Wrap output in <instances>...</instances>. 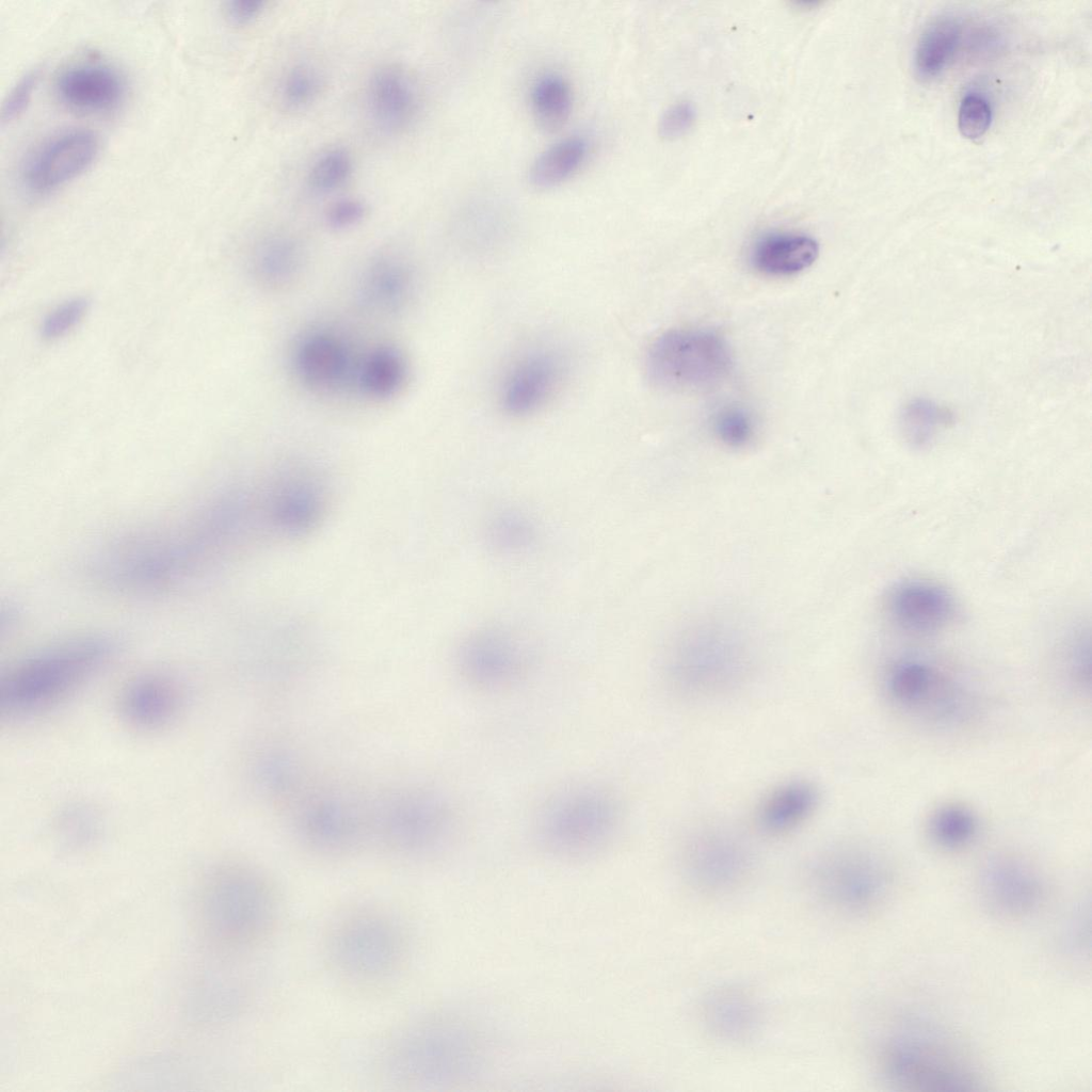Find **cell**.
<instances>
[{"label":"cell","instance_id":"6da1fadb","mask_svg":"<svg viewBox=\"0 0 1092 1092\" xmlns=\"http://www.w3.org/2000/svg\"><path fill=\"white\" fill-rule=\"evenodd\" d=\"M254 530L243 493L218 499L181 524L123 541L106 551L95 573L112 588L150 593L181 587L210 571Z\"/></svg>","mask_w":1092,"mask_h":1092},{"label":"cell","instance_id":"7a4b0ae2","mask_svg":"<svg viewBox=\"0 0 1092 1092\" xmlns=\"http://www.w3.org/2000/svg\"><path fill=\"white\" fill-rule=\"evenodd\" d=\"M114 649L110 639L84 637L26 658L1 677V713L17 718L57 705L99 671Z\"/></svg>","mask_w":1092,"mask_h":1092},{"label":"cell","instance_id":"3957f363","mask_svg":"<svg viewBox=\"0 0 1092 1092\" xmlns=\"http://www.w3.org/2000/svg\"><path fill=\"white\" fill-rule=\"evenodd\" d=\"M202 918L220 945L247 948L271 936L280 917V901L271 880L256 868L231 865L208 881L202 898Z\"/></svg>","mask_w":1092,"mask_h":1092},{"label":"cell","instance_id":"277c9868","mask_svg":"<svg viewBox=\"0 0 1092 1092\" xmlns=\"http://www.w3.org/2000/svg\"><path fill=\"white\" fill-rule=\"evenodd\" d=\"M751 671L746 643L734 631L710 625L681 636L667 664L672 689L692 700L725 695L741 687Z\"/></svg>","mask_w":1092,"mask_h":1092},{"label":"cell","instance_id":"5b68a950","mask_svg":"<svg viewBox=\"0 0 1092 1092\" xmlns=\"http://www.w3.org/2000/svg\"><path fill=\"white\" fill-rule=\"evenodd\" d=\"M879 1065L886 1081L899 1090L973 1091L983 1083L978 1067L961 1049L942 1035L918 1029L885 1041Z\"/></svg>","mask_w":1092,"mask_h":1092},{"label":"cell","instance_id":"8992f818","mask_svg":"<svg viewBox=\"0 0 1092 1092\" xmlns=\"http://www.w3.org/2000/svg\"><path fill=\"white\" fill-rule=\"evenodd\" d=\"M325 954L331 967L343 979L359 984L378 983L399 971L405 941L389 915L359 909L346 913L331 926Z\"/></svg>","mask_w":1092,"mask_h":1092},{"label":"cell","instance_id":"52a82bcc","mask_svg":"<svg viewBox=\"0 0 1092 1092\" xmlns=\"http://www.w3.org/2000/svg\"><path fill=\"white\" fill-rule=\"evenodd\" d=\"M468 1041L460 1025L445 1016L415 1021L388 1042L383 1066L400 1083L445 1081L465 1066Z\"/></svg>","mask_w":1092,"mask_h":1092},{"label":"cell","instance_id":"ba28073f","mask_svg":"<svg viewBox=\"0 0 1092 1092\" xmlns=\"http://www.w3.org/2000/svg\"><path fill=\"white\" fill-rule=\"evenodd\" d=\"M819 895L850 914L872 913L893 895L895 877L878 852L860 845H840L824 851L810 869Z\"/></svg>","mask_w":1092,"mask_h":1092},{"label":"cell","instance_id":"9c48e42d","mask_svg":"<svg viewBox=\"0 0 1092 1092\" xmlns=\"http://www.w3.org/2000/svg\"><path fill=\"white\" fill-rule=\"evenodd\" d=\"M645 365L649 380L659 387L704 389L729 374L733 354L725 338L713 331L672 330L652 343Z\"/></svg>","mask_w":1092,"mask_h":1092},{"label":"cell","instance_id":"30bf717a","mask_svg":"<svg viewBox=\"0 0 1092 1092\" xmlns=\"http://www.w3.org/2000/svg\"><path fill=\"white\" fill-rule=\"evenodd\" d=\"M621 809L615 798L597 788L574 789L556 797L541 813L537 831L547 847L565 854L598 848L614 832Z\"/></svg>","mask_w":1092,"mask_h":1092},{"label":"cell","instance_id":"8fae6325","mask_svg":"<svg viewBox=\"0 0 1092 1092\" xmlns=\"http://www.w3.org/2000/svg\"><path fill=\"white\" fill-rule=\"evenodd\" d=\"M753 852L745 838L720 822L694 826L684 838L680 863L687 879L707 893L728 892L750 873Z\"/></svg>","mask_w":1092,"mask_h":1092},{"label":"cell","instance_id":"7c38bea8","mask_svg":"<svg viewBox=\"0 0 1092 1092\" xmlns=\"http://www.w3.org/2000/svg\"><path fill=\"white\" fill-rule=\"evenodd\" d=\"M372 825L390 848L417 853L444 839L452 825V812L432 792L399 791L379 805Z\"/></svg>","mask_w":1092,"mask_h":1092},{"label":"cell","instance_id":"4fadbf2b","mask_svg":"<svg viewBox=\"0 0 1092 1092\" xmlns=\"http://www.w3.org/2000/svg\"><path fill=\"white\" fill-rule=\"evenodd\" d=\"M883 688L899 708L937 722L959 720L968 708L958 682L928 661L905 658L889 665Z\"/></svg>","mask_w":1092,"mask_h":1092},{"label":"cell","instance_id":"5bb4252c","mask_svg":"<svg viewBox=\"0 0 1092 1092\" xmlns=\"http://www.w3.org/2000/svg\"><path fill=\"white\" fill-rule=\"evenodd\" d=\"M98 152L99 139L92 130L58 131L26 154L18 172L20 183L31 193H49L80 176Z\"/></svg>","mask_w":1092,"mask_h":1092},{"label":"cell","instance_id":"9a60e30c","mask_svg":"<svg viewBox=\"0 0 1092 1092\" xmlns=\"http://www.w3.org/2000/svg\"><path fill=\"white\" fill-rule=\"evenodd\" d=\"M977 890L987 911L1008 920L1035 913L1046 894L1040 873L1027 862L1011 855L993 856L983 863L977 877Z\"/></svg>","mask_w":1092,"mask_h":1092},{"label":"cell","instance_id":"2e32d148","mask_svg":"<svg viewBox=\"0 0 1092 1092\" xmlns=\"http://www.w3.org/2000/svg\"><path fill=\"white\" fill-rule=\"evenodd\" d=\"M293 802L296 831L314 849L340 853L353 848L363 836V814L338 793L303 792Z\"/></svg>","mask_w":1092,"mask_h":1092},{"label":"cell","instance_id":"e0dca14e","mask_svg":"<svg viewBox=\"0 0 1092 1092\" xmlns=\"http://www.w3.org/2000/svg\"><path fill=\"white\" fill-rule=\"evenodd\" d=\"M565 370L564 357L556 350L541 348L521 355L500 383L499 403L503 412L512 416L536 412L559 388Z\"/></svg>","mask_w":1092,"mask_h":1092},{"label":"cell","instance_id":"ac0fdd59","mask_svg":"<svg viewBox=\"0 0 1092 1092\" xmlns=\"http://www.w3.org/2000/svg\"><path fill=\"white\" fill-rule=\"evenodd\" d=\"M528 663V653L509 631L489 628L470 636L461 646L462 674L479 687H501L518 678Z\"/></svg>","mask_w":1092,"mask_h":1092},{"label":"cell","instance_id":"d6986e66","mask_svg":"<svg viewBox=\"0 0 1092 1092\" xmlns=\"http://www.w3.org/2000/svg\"><path fill=\"white\" fill-rule=\"evenodd\" d=\"M887 608L900 628L918 635L944 628L957 610L953 596L945 588L925 580L898 584L889 594Z\"/></svg>","mask_w":1092,"mask_h":1092},{"label":"cell","instance_id":"ffe728a7","mask_svg":"<svg viewBox=\"0 0 1092 1092\" xmlns=\"http://www.w3.org/2000/svg\"><path fill=\"white\" fill-rule=\"evenodd\" d=\"M366 102L379 128L399 132L416 118L420 108V93L406 69L398 65H385L374 70L369 78Z\"/></svg>","mask_w":1092,"mask_h":1092},{"label":"cell","instance_id":"44dd1931","mask_svg":"<svg viewBox=\"0 0 1092 1092\" xmlns=\"http://www.w3.org/2000/svg\"><path fill=\"white\" fill-rule=\"evenodd\" d=\"M55 93L67 107L84 112L114 109L125 94L119 73L103 63L80 62L64 68L55 80Z\"/></svg>","mask_w":1092,"mask_h":1092},{"label":"cell","instance_id":"7402d4cb","mask_svg":"<svg viewBox=\"0 0 1092 1092\" xmlns=\"http://www.w3.org/2000/svg\"><path fill=\"white\" fill-rule=\"evenodd\" d=\"M414 272L407 261L395 255H383L364 270L358 295L363 305L375 312L402 310L414 294Z\"/></svg>","mask_w":1092,"mask_h":1092},{"label":"cell","instance_id":"603a6c76","mask_svg":"<svg viewBox=\"0 0 1092 1092\" xmlns=\"http://www.w3.org/2000/svg\"><path fill=\"white\" fill-rule=\"evenodd\" d=\"M300 378L310 387L336 388L349 375L350 354L343 341L327 332H314L300 341L294 352Z\"/></svg>","mask_w":1092,"mask_h":1092},{"label":"cell","instance_id":"cb8c5ba5","mask_svg":"<svg viewBox=\"0 0 1092 1092\" xmlns=\"http://www.w3.org/2000/svg\"><path fill=\"white\" fill-rule=\"evenodd\" d=\"M179 690L167 677L143 675L130 681L121 697L125 719L140 728H156L167 723L178 711Z\"/></svg>","mask_w":1092,"mask_h":1092},{"label":"cell","instance_id":"d4e9b609","mask_svg":"<svg viewBox=\"0 0 1092 1092\" xmlns=\"http://www.w3.org/2000/svg\"><path fill=\"white\" fill-rule=\"evenodd\" d=\"M818 803L819 791L813 783L789 781L762 799L756 810V824L767 835H786L805 823Z\"/></svg>","mask_w":1092,"mask_h":1092},{"label":"cell","instance_id":"484cf974","mask_svg":"<svg viewBox=\"0 0 1092 1092\" xmlns=\"http://www.w3.org/2000/svg\"><path fill=\"white\" fill-rule=\"evenodd\" d=\"M818 242L794 231H774L758 238L750 252V261L759 272L786 276L797 274L817 259Z\"/></svg>","mask_w":1092,"mask_h":1092},{"label":"cell","instance_id":"4316f807","mask_svg":"<svg viewBox=\"0 0 1092 1092\" xmlns=\"http://www.w3.org/2000/svg\"><path fill=\"white\" fill-rule=\"evenodd\" d=\"M304 261L302 246L294 238L274 234L257 244L252 256V271L262 286L283 288L301 275Z\"/></svg>","mask_w":1092,"mask_h":1092},{"label":"cell","instance_id":"83f0119b","mask_svg":"<svg viewBox=\"0 0 1092 1092\" xmlns=\"http://www.w3.org/2000/svg\"><path fill=\"white\" fill-rule=\"evenodd\" d=\"M252 778L268 798L294 801L302 793V774L296 759L288 751L269 746L260 751L252 765Z\"/></svg>","mask_w":1092,"mask_h":1092},{"label":"cell","instance_id":"f1b7e54d","mask_svg":"<svg viewBox=\"0 0 1092 1092\" xmlns=\"http://www.w3.org/2000/svg\"><path fill=\"white\" fill-rule=\"evenodd\" d=\"M960 22L950 16L938 17L920 34L914 53L918 77L930 80L941 75L953 59L961 42Z\"/></svg>","mask_w":1092,"mask_h":1092},{"label":"cell","instance_id":"f546056e","mask_svg":"<svg viewBox=\"0 0 1092 1092\" xmlns=\"http://www.w3.org/2000/svg\"><path fill=\"white\" fill-rule=\"evenodd\" d=\"M573 95L564 78L555 74L541 77L532 87L531 109L536 126L546 133L559 131L568 121Z\"/></svg>","mask_w":1092,"mask_h":1092},{"label":"cell","instance_id":"4dcf8cb0","mask_svg":"<svg viewBox=\"0 0 1092 1092\" xmlns=\"http://www.w3.org/2000/svg\"><path fill=\"white\" fill-rule=\"evenodd\" d=\"M588 146L580 138H569L544 150L529 170L530 183L548 189L569 178L585 159Z\"/></svg>","mask_w":1092,"mask_h":1092},{"label":"cell","instance_id":"1f68e13d","mask_svg":"<svg viewBox=\"0 0 1092 1092\" xmlns=\"http://www.w3.org/2000/svg\"><path fill=\"white\" fill-rule=\"evenodd\" d=\"M405 375L403 356L395 348L383 346L365 358L359 371V384L371 397L388 398L402 387Z\"/></svg>","mask_w":1092,"mask_h":1092},{"label":"cell","instance_id":"d6a6232c","mask_svg":"<svg viewBox=\"0 0 1092 1092\" xmlns=\"http://www.w3.org/2000/svg\"><path fill=\"white\" fill-rule=\"evenodd\" d=\"M755 1019L751 1002L740 993L725 991L716 994L706 1006V1021L717 1034L739 1039L750 1031Z\"/></svg>","mask_w":1092,"mask_h":1092},{"label":"cell","instance_id":"836d02e7","mask_svg":"<svg viewBox=\"0 0 1092 1092\" xmlns=\"http://www.w3.org/2000/svg\"><path fill=\"white\" fill-rule=\"evenodd\" d=\"M931 838L945 849L963 848L975 838L978 819L968 807L947 804L938 807L929 821Z\"/></svg>","mask_w":1092,"mask_h":1092},{"label":"cell","instance_id":"e575fe53","mask_svg":"<svg viewBox=\"0 0 1092 1092\" xmlns=\"http://www.w3.org/2000/svg\"><path fill=\"white\" fill-rule=\"evenodd\" d=\"M945 413L927 399L911 401L900 418L905 440L915 448H924L934 439L944 423Z\"/></svg>","mask_w":1092,"mask_h":1092},{"label":"cell","instance_id":"d590c367","mask_svg":"<svg viewBox=\"0 0 1092 1092\" xmlns=\"http://www.w3.org/2000/svg\"><path fill=\"white\" fill-rule=\"evenodd\" d=\"M352 170L350 152L342 147H333L315 160L309 170L308 183L317 192H331L349 179Z\"/></svg>","mask_w":1092,"mask_h":1092},{"label":"cell","instance_id":"8d00e7d4","mask_svg":"<svg viewBox=\"0 0 1092 1092\" xmlns=\"http://www.w3.org/2000/svg\"><path fill=\"white\" fill-rule=\"evenodd\" d=\"M100 828V819L96 812L90 806L84 805L67 807L58 820L61 837L74 846L91 844L97 838Z\"/></svg>","mask_w":1092,"mask_h":1092},{"label":"cell","instance_id":"74e56055","mask_svg":"<svg viewBox=\"0 0 1092 1092\" xmlns=\"http://www.w3.org/2000/svg\"><path fill=\"white\" fill-rule=\"evenodd\" d=\"M321 78L308 65L290 68L280 83V96L288 107L300 109L312 102L320 93Z\"/></svg>","mask_w":1092,"mask_h":1092},{"label":"cell","instance_id":"f35d334b","mask_svg":"<svg viewBox=\"0 0 1092 1092\" xmlns=\"http://www.w3.org/2000/svg\"><path fill=\"white\" fill-rule=\"evenodd\" d=\"M89 308V301L82 296L59 304L44 317L39 326L41 337L53 341L66 336L83 320Z\"/></svg>","mask_w":1092,"mask_h":1092},{"label":"cell","instance_id":"ab89813d","mask_svg":"<svg viewBox=\"0 0 1092 1092\" xmlns=\"http://www.w3.org/2000/svg\"><path fill=\"white\" fill-rule=\"evenodd\" d=\"M713 430L726 445L739 447L745 445L754 434L752 415L742 406H724L713 417Z\"/></svg>","mask_w":1092,"mask_h":1092},{"label":"cell","instance_id":"60d3db41","mask_svg":"<svg viewBox=\"0 0 1092 1092\" xmlns=\"http://www.w3.org/2000/svg\"><path fill=\"white\" fill-rule=\"evenodd\" d=\"M488 536L498 548L518 549L531 543L533 529L518 513L504 512L491 523Z\"/></svg>","mask_w":1092,"mask_h":1092},{"label":"cell","instance_id":"b9f144b4","mask_svg":"<svg viewBox=\"0 0 1092 1092\" xmlns=\"http://www.w3.org/2000/svg\"><path fill=\"white\" fill-rule=\"evenodd\" d=\"M992 121V110L985 98L976 94L965 96L959 108L958 127L969 140L984 135Z\"/></svg>","mask_w":1092,"mask_h":1092},{"label":"cell","instance_id":"7bdbcfd3","mask_svg":"<svg viewBox=\"0 0 1092 1092\" xmlns=\"http://www.w3.org/2000/svg\"><path fill=\"white\" fill-rule=\"evenodd\" d=\"M37 79L36 73L28 71L16 81L3 100L2 123H10L22 114L32 99Z\"/></svg>","mask_w":1092,"mask_h":1092},{"label":"cell","instance_id":"ee69618b","mask_svg":"<svg viewBox=\"0 0 1092 1092\" xmlns=\"http://www.w3.org/2000/svg\"><path fill=\"white\" fill-rule=\"evenodd\" d=\"M695 119V108L692 102L681 100L667 108L658 123L659 134L664 139H676L682 135Z\"/></svg>","mask_w":1092,"mask_h":1092},{"label":"cell","instance_id":"f6af8a7d","mask_svg":"<svg viewBox=\"0 0 1092 1092\" xmlns=\"http://www.w3.org/2000/svg\"><path fill=\"white\" fill-rule=\"evenodd\" d=\"M366 212V207L357 198L347 197L335 200L328 207L325 218L327 224L333 228H346L359 222Z\"/></svg>","mask_w":1092,"mask_h":1092},{"label":"cell","instance_id":"bcb514c9","mask_svg":"<svg viewBox=\"0 0 1092 1092\" xmlns=\"http://www.w3.org/2000/svg\"><path fill=\"white\" fill-rule=\"evenodd\" d=\"M263 7L262 0H232L227 3L226 13L232 22L244 25L259 16Z\"/></svg>","mask_w":1092,"mask_h":1092}]
</instances>
